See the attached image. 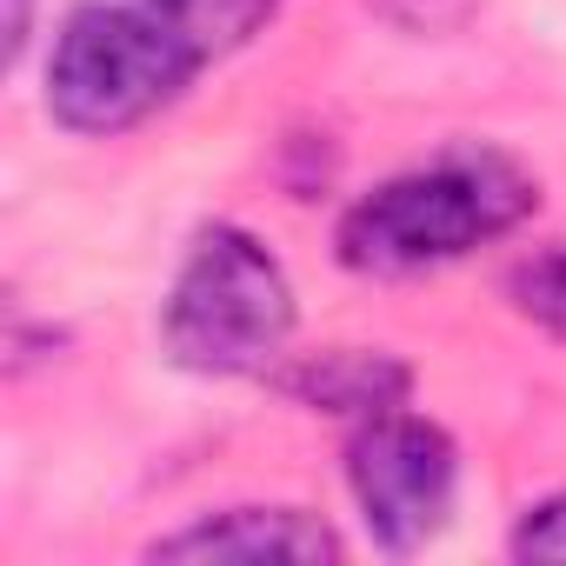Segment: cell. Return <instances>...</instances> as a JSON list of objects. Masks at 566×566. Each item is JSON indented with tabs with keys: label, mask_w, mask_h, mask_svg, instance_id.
I'll return each mask as SVG.
<instances>
[{
	"label": "cell",
	"mask_w": 566,
	"mask_h": 566,
	"mask_svg": "<svg viewBox=\"0 0 566 566\" xmlns=\"http://www.w3.org/2000/svg\"><path fill=\"white\" fill-rule=\"evenodd\" d=\"M280 0H87L48 61V114L107 140L174 107L213 61L240 54Z\"/></svg>",
	"instance_id": "6da1fadb"
},
{
	"label": "cell",
	"mask_w": 566,
	"mask_h": 566,
	"mask_svg": "<svg viewBox=\"0 0 566 566\" xmlns=\"http://www.w3.org/2000/svg\"><path fill=\"white\" fill-rule=\"evenodd\" d=\"M539 207V187L520 160L493 147H453L413 174L380 180L340 220V260L354 273H427L467 260L473 247L513 233Z\"/></svg>",
	"instance_id": "7a4b0ae2"
},
{
	"label": "cell",
	"mask_w": 566,
	"mask_h": 566,
	"mask_svg": "<svg viewBox=\"0 0 566 566\" xmlns=\"http://www.w3.org/2000/svg\"><path fill=\"white\" fill-rule=\"evenodd\" d=\"M294 334V287L247 227H207L160 307V340L187 374H260Z\"/></svg>",
	"instance_id": "3957f363"
},
{
	"label": "cell",
	"mask_w": 566,
	"mask_h": 566,
	"mask_svg": "<svg viewBox=\"0 0 566 566\" xmlns=\"http://www.w3.org/2000/svg\"><path fill=\"white\" fill-rule=\"evenodd\" d=\"M347 486L360 500V520H367L374 546L420 553L453 520L460 453L433 420L387 407V413L360 420V433L347 447Z\"/></svg>",
	"instance_id": "277c9868"
},
{
	"label": "cell",
	"mask_w": 566,
	"mask_h": 566,
	"mask_svg": "<svg viewBox=\"0 0 566 566\" xmlns=\"http://www.w3.org/2000/svg\"><path fill=\"white\" fill-rule=\"evenodd\" d=\"M154 559H340V539L301 506H233L154 539Z\"/></svg>",
	"instance_id": "5b68a950"
},
{
	"label": "cell",
	"mask_w": 566,
	"mask_h": 566,
	"mask_svg": "<svg viewBox=\"0 0 566 566\" xmlns=\"http://www.w3.org/2000/svg\"><path fill=\"white\" fill-rule=\"evenodd\" d=\"M280 387H287L294 400H307V407L374 420V413H387V407L407 400L413 374H407L394 354H354V347H340V354H314V360H301Z\"/></svg>",
	"instance_id": "8992f818"
},
{
	"label": "cell",
	"mask_w": 566,
	"mask_h": 566,
	"mask_svg": "<svg viewBox=\"0 0 566 566\" xmlns=\"http://www.w3.org/2000/svg\"><path fill=\"white\" fill-rule=\"evenodd\" d=\"M513 307H520L533 327H546L553 340H566V247L533 253V260L513 273Z\"/></svg>",
	"instance_id": "52a82bcc"
},
{
	"label": "cell",
	"mask_w": 566,
	"mask_h": 566,
	"mask_svg": "<svg viewBox=\"0 0 566 566\" xmlns=\"http://www.w3.org/2000/svg\"><path fill=\"white\" fill-rule=\"evenodd\" d=\"M513 559H566V493L526 506V520L513 526Z\"/></svg>",
	"instance_id": "ba28073f"
}]
</instances>
